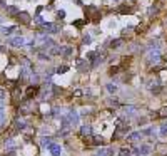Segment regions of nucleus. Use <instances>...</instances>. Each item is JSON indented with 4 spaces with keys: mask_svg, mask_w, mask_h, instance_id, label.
<instances>
[{
    "mask_svg": "<svg viewBox=\"0 0 167 156\" xmlns=\"http://www.w3.org/2000/svg\"><path fill=\"white\" fill-rule=\"evenodd\" d=\"M87 22H89L87 19H84V20H77V22H74V25H75V27H82L84 24H87Z\"/></svg>",
    "mask_w": 167,
    "mask_h": 156,
    "instance_id": "cd10ccee",
    "label": "nucleus"
},
{
    "mask_svg": "<svg viewBox=\"0 0 167 156\" xmlns=\"http://www.w3.org/2000/svg\"><path fill=\"white\" fill-rule=\"evenodd\" d=\"M50 139H52V138H42V141H40L42 146H44V148H49V146L52 144V141Z\"/></svg>",
    "mask_w": 167,
    "mask_h": 156,
    "instance_id": "aec40b11",
    "label": "nucleus"
},
{
    "mask_svg": "<svg viewBox=\"0 0 167 156\" xmlns=\"http://www.w3.org/2000/svg\"><path fill=\"white\" fill-rule=\"evenodd\" d=\"M77 69L79 71H89V64L84 59H77Z\"/></svg>",
    "mask_w": 167,
    "mask_h": 156,
    "instance_id": "1a4fd4ad",
    "label": "nucleus"
},
{
    "mask_svg": "<svg viewBox=\"0 0 167 156\" xmlns=\"http://www.w3.org/2000/svg\"><path fill=\"white\" fill-rule=\"evenodd\" d=\"M85 17H87V20L99 22L100 20V10L95 5H87L85 7Z\"/></svg>",
    "mask_w": 167,
    "mask_h": 156,
    "instance_id": "f257e3e1",
    "label": "nucleus"
},
{
    "mask_svg": "<svg viewBox=\"0 0 167 156\" xmlns=\"http://www.w3.org/2000/svg\"><path fill=\"white\" fill-rule=\"evenodd\" d=\"M17 30V27L15 25H10V27H2V32H4V34H12V32H15Z\"/></svg>",
    "mask_w": 167,
    "mask_h": 156,
    "instance_id": "a211bd4d",
    "label": "nucleus"
},
{
    "mask_svg": "<svg viewBox=\"0 0 167 156\" xmlns=\"http://www.w3.org/2000/svg\"><path fill=\"white\" fill-rule=\"evenodd\" d=\"M110 104H112V106H119L120 103H119V101H117V99L114 98V99H110Z\"/></svg>",
    "mask_w": 167,
    "mask_h": 156,
    "instance_id": "e433bc0d",
    "label": "nucleus"
},
{
    "mask_svg": "<svg viewBox=\"0 0 167 156\" xmlns=\"http://www.w3.org/2000/svg\"><path fill=\"white\" fill-rule=\"evenodd\" d=\"M65 71H69V66H60V67L57 69V72H59V74H64Z\"/></svg>",
    "mask_w": 167,
    "mask_h": 156,
    "instance_id": "2f4dec72",
    "label": "nucleus"
},
{
    "mask_svg": "<svg viewBox=\"0 0 167 156\" xmlns=\"http://www.w3.org/2000/svg\"><path fill=\"white\" fill-rule=\"evenodd\" d=\"M44 29H45L47 32H50V34H57V32H59V25H57V24H47V22H45V24H44Z\"/></svg>",
    "mask_w": 167,
    "mask_h": 156,
    "instance_id": "0eeeda50",
    "label": "nucleus"
},
{
    "mask_svg": "<svg viewBox=\"0 0 167 156\" xmlns=\"http://www.w3.org/2000/svg\"><path fill=\"white\" fill-rule=\"evenodd\" d=\"M119 69H120V66H112V67L109 69V74H112V76H114V74L119 72Z\"/></svg>",
    "mask_w": 167,
    "mask_h": 156,
    "instance_id": "393cba45",
    "label": "nucleus"
},
{
    "mask_svg": "<svg viewBox=\"0 0 167 156\" xmlns=\"http://www.w3.org/2000/svg\"><path fill=\"white\" fill-rule=\"evenodd\" d=\"M39 59L40 61H50V56H49L47 52H39Z\"/></svg>",
    "mask_w": 167,
    "mask_h": 156,
    "instance_id": "4be33fe9",
    "label": "nucleus"
},
{
    "mask_svg": "<svg viewBox=\"0 0 167 156\" xmlns=\"http://www.w3.org/2000/svg\"><path fill=\"white\" fill-rule=\"evenodd\" d=\"M141 134H152V129H151V128H149V129H144Z\"/></svg>",
    "mask_w": 167,
    "mask_h": 156,
    "instance_id": "4c0bfd02",
    "label": "nucleus"
},
{
    "mask_svg": "<svg viewBox=\"0 0 167 156\" xmlns=\"http://www.w3.org/2000/svg\"><path fill=\"white\" fill-rule=\"evenodd\" d=\"M4 121H5V113H4V111H0V124H2Z\"/></svg>",
    "mask_w": 167,
    "mask_h": 156,
    "instance_id": "c9c22d12",
    "label": "nucleus"
},
{
    "mask_svg": "<svg viewBox=\"0 0 167 156\" xmlns=\"http://www.w3.org/2000/svg\"><path fill=\"white\" fill-rule=\"evenodd\" d=\"M62 52H64L62 46H52L50 47V54H49V56H57V54H62Z\"/></svg>",
    "mask_w": 167,
    "mask_h": 156,
    "instance_id": "9b49d317",
    "label": "nucleus"
},
{
    "mask_svg": "<svg viewBox=\"0 0 167 156\" xmlns=\"http://www.w3.org/2000/svg\"><path fill=\"white\" fill-rule=\"evenodd\" d=\"M114 155V150L112 148H107V150H100L95 156H112Z\"/></svg>",
    "mask_w": 167,
    "mask_h": 156,
    "instance_id": "4468645a",
    "label": "nucleus"
},
{
    "mask_svg": "<svg viewBox=\"0 0 167 156\" xmlns=\"http://www.w3.org/2000/svg\"><path fill=\"white\" fill-rule=\"evenodd\" d=\"M136 156H141V155H136Z\"/></svg>",
    "mask_w": 167,
    "mask_h": 156,
    "instance_id": "a19ab883",
    "label": "nucleus"
},
{
    "mask_svg": "<svg viewBox=\"0 0 167 156\" xmlns=\"http://www.w3.org/2000/svg\"><path fill=\"white\" fill-rule=\"evenodd\" d=\"M141 136H142L141 133H131V134L127 136V139H129V141H137Z\"/></svg>",
    "mask_w": 167,
    "mask_h": 156,
    "instance_id": "6ab92c4d",
    "label": "nucleus"
},
{
    "mask_svg": "<svg viewBox=\"0 0 167 156\" xmlns=\"http://www.w3.org/2000/svg\"><path fill=\"white\" fill-rule=\"evenodd\" d=\"M37 92H39V86H30L25 92V101H30L32 98H35Z\"/></svg>",
    "mask_w": 167,
    "mask_h": 156,
    "instance_id": "f03ea898",
    "label": "nucleus"
},
{
    "mask_svg": "<svg viewBox=\"0 0 167 156\" xmlns=\"http://www.w3.org/2000/svg\"><path fill=\"white\" fill-rule=\"evenodd\" d=\"M80 133H82L84 136H85V134H87V136H90V134H92V126H89V124L82 126V128H80Z\"/></svg>",
    "mask_w": 167,
    "mask_h": 156,
    "instance_id": "dca6fc26",
    "label": "nucleus"
},
{
    "mask_svg": "<svg viewBox=\"0 0 167 156\" xmlns=\"http://www.w3.org/2000/svg\"><path fill=\"white\" fill-rule=\"evenodd\" d=\"M134 113H136V108H134V106H127V108H125V114H134Z\"/></svg>",
    "mask_w": 167,
    "mask_h": 156,
    "instance_id": "a878e982",
    "label": "nucleus"
},
{
    "mask_svg": "<svg viewBox=\"0 0 167 156\" xmlns=\"http://www.w3.org/2000/svg\"><path fill=\"white\" fill-rule=\"evenodd\" d=\"M92 139H94V144L95 146L104 144V138H102V136H95V138H92Z\"/></svg>",
    "mask_w": 167,
    "mask_h": 156,
    "instance_id": "5701e85b",
    "label": "nucleus"
},
{
    "mask_svg": "<svg viewBox=\"0 0 167 156\" xmlns=\"http://www.w3.org/2000/svg\"><path fill=\"white\" fill-rule=\"evenodd\" d=\"M57 17H59V19H64V17H65V10H59L57 12Z\"/></svg>",
    "mask_w": 167,
    "mask_h": 156,
    "instance_id": "f704fd0d",
    "label": "nucleus"
},
{
    "mask_svg": "<svg viewBox=\"0 0 167 156\" xmlns=\"http://www.w3.org/2000/svg\"><path fill=\"white\" fill-rule=\"evenodd\" d=\"M0 103H5V91L0 89Z\"/></svg>",
    "mask_w": 167,
    "mask_h": 156,
    "instance_id": "72a5a7b5",
    "label": "nucleus"
},
{
    "mask_svg": "<svg viewBox=\"0 0 167 156\" xmlns=\"http://www.w3.org/2000/svg\"><path fill=\"white\" fill-rule=\"evenodd\" d=\"M19 113H20V114H29V113H30V101L22 103L20 108H19Z\"/></svg>",
    "mask_w": 167,
    "mask_h": 156,
    "instance_id": "423d86ee",
    "label": "nucleus"
},
{
    "mask_svg": "<svg viewBox=\"0 0 167 156\" xmlns=\"http://www.w3.org/2000/svg\"><path fill=\"white\" fill-rule=\"evenodd\" d=\"M49 151H50V155H52V156H60V153H62V148H60V144H55V143H52V144L49 146Z\"/></svg>",
    "mask_w": 167,
    "mask_h": 156,
    "instance_id": "20e7f679",
    "label": "nucleus"
},
{
    "mask_svg": "<svg viewBox=\"0 0 167 156\" xmlns=\"http://www.w3.org/2000/svg\"><path fill=\"white\" fill-rule=\"evenodd\" d=\"M12 101H14L15 104L20 101V87H14L12 89Z\"/></svg>",
    "mask_w": 167,
    "mask_h": 156,
    "instance_id": "6e6552de",
    "label": "nucleus"
},
{
    "mask_svg": "<svg viewBox=\"0 0 167 156\" xmlns=\"http://www.w3.org/2000/svg\"><path fill=\"white\" fill-rule=\"evenodd\" d=\"M161 84H156V86H152V87H151V91H152V92H161Z\"/></svg>",
    "mask_w": 167,
    "mask_h": 156,
    "instance_id": "c756f323",
    "label": "nucleus"
},
{
    "mask_svg": "<svg viewBox=\"0 0 167 156\" xmlns=\"http://www.w3.org/2000/svg\"><path fill=\"white\" fill-rule=\"evenodd\" d=\"M157 116H159V118H166V116H167V108H162V109L159 111V114H157Z\"/></svg>",
    "mask_w": 167,
    "mask_h": 156,
    "instance_id": "c85d7f7f",
    "label": "nucleus"
},
{
    "mask_svg": "<svg viewBox=\"0 0 167 156\" xmlns=\"http://www.w3.org/2000/svg\"><path fill=\"white\" fill-rule=\"evenodd\" d=\"M17 20L20 22V24H30V15L27 12H19L17 14Z\"/></svg>",
    "mask_w": 167,
    "mask_h": 156,
    "instance_id": "7ed1b4c3",
    "label": "nucleus"
},
{
    "mask_svg": "<svg viewBox=\"0 0 167 156\" xmlns=\"http://www.w3.org/2000/svg\"><path fill=\"white\" fill-rule=\"evenodd\" d=\"M137 153H139L141 156H146V155H149V153H151V146H149V144H142L141 148L137 150Z\"/></svg>",
    "mask_w": 167,
    "mask_h": 156,
    "instance_id": "9d476101",
    "label": "nucleus"
},
{
    "mask_svg": "<svg viewBox=\"0 0 167 156\" xmlns=\"http://www.w3.org/2000/svg\"><path fill=\"white\" fill-rule=\"evenodd\" d=\"M4 144H5V148H9V150H14V148L17 146V143H15V139H14V138H9V139L4 141Z\"/></svg>",
    "mask_w": 167,
    "mask_h": 156,
    "instance_id": "ddd939ff",
    "label": "nucleus"
},
{
    "mask_svg": "<svg viewBox=\"0 0 167 156\" xmlns=\"http://www.w3.org/2000/svg\"><path fill=\"white\" fill-rule=\"evenodd\" d=\"M89 42H90V37L85 35V37H84V44H89Z\"/></svg>",
    "mask_w": 167,
    "mask_h": 156,
    "instance_id": "58836bf2",
    "label": "nucleus"
},
{
    "mask_svg": "<svg viewBox=\"0 0 167 156\" xmlns=\"http://www.w3.org/2000/svg\"><path fill=\"white\" fill-rule=\"evenodd\" d=\"M67 118H69V121H70V124H72V126L79 123V114H77V113H70Z\"/></svg>",
    "mask_w": 167,
    "mask_h": 156,
    "instance_id": "2eb2a0df",
    "label": "nucleus"
},
{
    "mask_svg": "<svg viewBox=\"0 0 167 156\" xmlns=\"http://www.w3.org/2000/svg\"><path fill=\"white\" fill-rule=\"evenodd\" d=\"M161 134H164V136L167 134V123H164V124L161 126Z\"/></svg>",
    "mask_w": 167,
    "mask_h": 156,
    "instance_id": "473e14b6",
    "label": "nucleus"
},
{
    "mask_svg": "<svg viewBox=\"0 0 167 156\" xmlns=\"http://www.w3.org/2000/svg\"><path fill=\"white\" fill-rule=\"evenodd\" d=\"M9 44L14 46V47H22L24 44H25V39H24V37H15V39H10Z\"/></svg>",
    "mask_w": 167,
    "mask_h": 156,
    "instance_id": "39448f33",
    "label": "nucleus"
},
{
    "mask_svg": "<svg viewBox=\"0 0 167 156\" xmlns=\"http://www.w3.org/2000/svg\"><path fill=\"white\" fill-rule=\"evenodd\" d=\"M2 51H4V47H2V46H0V52H2Z\"/></svg>",
    "mask_w": 167,
    "mask_h": 156,
    "instance_id": "ea45409f",
    "label": "nucleus"
},
{
    "mask_svg": "<svg viewBox=\"0 0 167 156\" xmlns=\"http://www.w3.org/2000/svg\"><path fill=\"white\" fill-rule=\"evenodd\" d=\"M124 44V39H115V40H110V49H119L120 46Z\"/></svg>",
    "mask_w": 167,
    "mask_h": 156,
    "instance_id": "f8f14e48",
    "label": "nucleus"
},
{
    "mask_svg": "<svg viewBox=\"0 0 167 156\" xmlns=\"http://www.w3.org/2000/svg\"><path fill=\"white\" fill-rule=\"evenodd\" d=\"M119 155L120 156H131V148H120Z\"/></svg>",
    "mask_w": 167,
    "mask_h": 156,
    "instance_id": "412c9836",
    "label": "nucleus"
},
{
    "mask_svg": "<svg viewBox=\"0 0 167 156\" xmlns=\"http://www.w3.org/2000/svg\"><path fill=\"white\" fill-rule=\"evenodd\" d=\"M7 10H9V14H12V15H17V14H19V10H17L15 7H7Z\"/></svg>",
    "mask_w": 167,
    "mask_h": 156,
    "instance_id": "bb28decb",
    "label": "nucleus"
},
{
    "mask_svg": "<svg viewBox=\"0 0 167 156\" xmlns=\"http://www.w3.org/2000/svg\"><path fill=\"white\" fill-rule=\"evenodd\" d=\"M107 91H109V92H115V91H117V86H114V84H107Z\"/></svg>",
    "mask_w": 167,
    "mask_h": 156,
    "instance_id": "7c9ffc66",
    "label": "nucleus"
},
{
    "mask_svg": "<svg viewBox=\"0 0 167 156\" xmlns=\"http://www.w3.org/2000/svg\"><path fill=\"white\" fill-rule=\"evenodd\" d=\"M132 10H134V9H132V7H129L127 4H125V5H120V7H119V12H120V14H131Z\"/></svg>",
    "mask_w": 167,
    "mask_h": 156,
    "instance_id": "f3484780",
    "label": "nucleus"
},
{
    "mask_svg": "<svg viewBox=\"0 0 167 156\" xmlns=\"http://www.w3.org/2000/svg\"><path fill=\"white\" fill-rule=\"evenodd\" d=\"M131 56H127V57H122V67H127L129 64H131Z\"/></svg>",
    "mask_w": 167,
    "mask_h": 156,
    "instance_id": "b1692460",
    "label": "nucleus"
}]
</instances>
